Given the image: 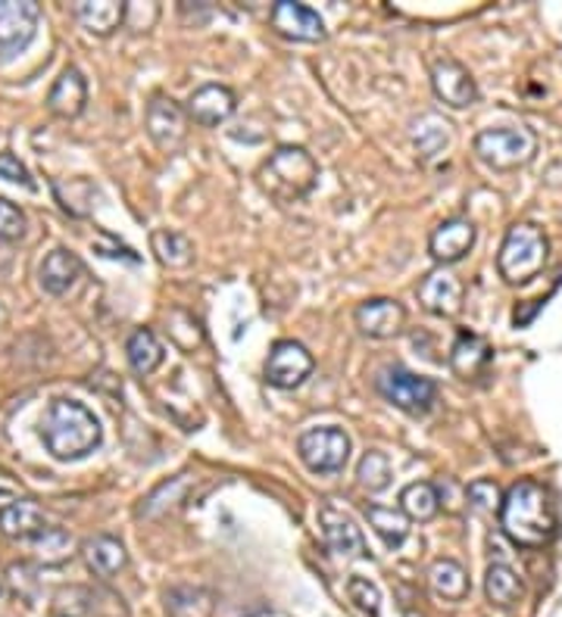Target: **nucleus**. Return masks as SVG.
<instances>
[{
    "label": "nucleus",
    "instance_id": "obj_1",
    "mask_svg": "<svg viewBox=\"0 0 562 617\" xmlns=\"http://www.w3.org/2000/svg\"><path fill=\"white\" fill-rule=\"evenodd\" d=\"M41 440L56 462H79L101 446L104 430L85 402L53 399L41 418Z\"/></svg>",
    "mask_w": 562,
    "mask_h": 617
},
{
    "label": "nucleus",
    "instance_id": "obj_2",
    "mask_svg": "<svg viewBox=\"0 0 562 617\" xmlns=\"http://www.w3.org/2000/svg\"><path fill=\"white\" fill-rule=\"evenodd\" d=\"M500 527H503V533L510 536L516 546H547L553 540V533H556V509H553L550 493H547L541 483H534V480L512 483L510 493L503 496Z\"/></svg>",
    "mask_w": 562,
    "mask_h": 617
},
{
    "label": "nucleus",
    "instance_id": "obj_3",
    "mask_svg": "<svg viewBox=\"0 0 562 617\" xmlns=\"http://www.w3.org/2000/svg\"><path fill=\"white\" fill-rule=\"evenodd\" d=\"M316 178L319 163L313 159V154L306 147H294V144H284L275 154H269V159L257 171L260 188L279 203L303 200L310 190L316 188Z\"/></svg>",
    "mask_w": 562,
    "mask_h": 617
},
{
    "label": "nucleus",
    "instance_id": "obj_4",
    "mask_svg": "<svg viewBox=\"0 0 562 617\" xmlns=\"http://www.w3.org/2000/svg\"><path fill=\"white\" fill-rule=\"evenodd\" d=\"M547 250H550V243H547L544 231L538 224H512L503 243H500L497 269H500L507 284H528L547 265Z\"/></svg>",
    "mask_w": 562,
    "mask_h": 617
},
{
    "label": "nucleus",
    "instance_id": "obj_5",
    "mask_svg": "<svg viewBox=\"0 0 562 617\" xmlns=\"http://www.w3.org/2000/svg\"><path fill=\"white\" fill-rule=\"evenodd\" d=\"M538 154V135L525 125L485 128L475 137V156L497 171H512L528 166Z\"/></svg>",
    "mask_w": 562,
    "mask_h": 617
},
{
    "label": "nucleus",
    "instance_id": "obj_6",
    "mask_svg": "<svg viewBox=\"0 0 562 617\" xmlns=\"http://www.w3.org/2000/svg\"><path fill=\"white\" fill-rule=\"evenodd\" d=\"M375 387L391 406H397L406 415H425L438 399V384L431 377H422L400 365L382 368L375 377Z\"/></svg>",
    "mask_w": 562,
    "mask_h": 617
},
{
    "label": "nucleus",
    "instance_id": "obj_7",
    "mask_svg": "<svg viewBox=\"0 0 562 617\" xmlns=\"http://www.w3.org/2000/svg\"><path fill=\"white\" fill-rule=\"evenodd\" d=\"M298 456L313 474H341L351 462V437L334 425L303 430L298 437Z\"/></svg>",
    "mask_w": 562,
    "mask_h": 617
},
{
    "label": "nucleus",
    "instance_id": "obj_8",
    "mask_svg": "<svg viewBox=\"0 0 562 617\" xmlns=\"http://www.w3.org/2000/svg\"><path fill=\"white\" fill-rule=\"evenodd\" d=\"M41 25V7L32 0H0V66L29 51Z\"/></svg>",
    "mask_w": 562,
    "mask_h": 617
},
{
    "label": "nucleus",
    "instance_id": "obj_9",
    "mask_svg": "<svg viewBox=\"0 0 562 617\" xmlns=\"http://www.w3.org/2000/svg\"><path fill=\"white\" fill-rule=\"evenodd\" d=\"M188 113H185V106H178L173 97H150L147 103V113H144V128H147V135L150 140L157 144L159 150H166V154H176L178 147L185 144V137H188Z\"/></svg>",
    "mask_w": 562,
    "mask_h": 617
},
{
    "label": "nucleus",
    "instance_id": "obj_10",
    "mask_svg": "<svg viewBox=\"0 0 562 617\" xmlns=\"http://www.w3.org/2000/svg\"><path fill=\"white\" fill-rule=\"evenodd\" d=\"M313 375V356L298 341H279L266 359V380L279 390H294Z\"/></svg>",
    "mask_w": 562,
    "mask_h": 617
},
{
    "label": "nucleus",
    "instance_id": "obj_11",
    "mask_svg": "<svg viewBox=\"0 0 562 617\" xmlns=\"http://www.w3.org/2000/svg\"><path fill=\"white\" fill-rule=\"evenodd\" d=\"M269 22L272 29L288 38V41H303V44H319L325 41V22L319 17L313 7L306 3H294V0H279L269 10Z\"/></svg>",
    "mask_w": 562,
    "mask_h": 617
},
{
    "label": "nucleus",
    "instance_id": "obj_12",
    "mask_svg": "<svg viewBox=\"0 0 562 617\" xmlns=\"http://www.w3.org/2000/svg\"><path fill=\"white\" fill-rule=\"evenodd\" d=\"M319 524H322L325 546L337 558H366L370 555L366 536L356 527V521H353L351 514L337 512L334 505H322L319 509Z\"/></svg>",
    "mask_w": 562,
    "mask_h": 617
},
{
    "label": "nucleus",
    "instance_id": "obj_13",
    "mask_svg": "<svg viewBox=\"0 0 562 617\" xmlns=\"http://www.w3.org/2000/svg\"><path fill=\"white\" fill-rule=\"evenodd\" d=\"M353 322L360 327V334H366L372 341H391L404 331L406 308L391 296H375L356 306Z\"/></svg>",
    "mask_w": 562,
    "mask_h": 617
},
{
    "label": "nucleus",
    "instance_id": "obj_14",
    "mask_svg": "<svg viewBox=\"0 0 562 617\" xmlns=\"http://www.w3.org/2000/svg\"><path fill=\"white\" fill-rule=\"evenodd\" d=\"M462 296H466L462 281H459L450 269H444V265L422 278L419 303L422 308H428L431 315H440V318H454V315H459V312H462Z\"/></svg>",
    "mask_w": 562,
    "mask_h": 617
},
{
    "label": "nucleus",
    "instance_id": "obj_15",
    "mask_svg": "<svg viewBox=\"0 0 562 617\" xmlns=\"http://www.w3.org/2000/svg\"><path fill=\"white\" fill-rule=\"evenodd\" d=\"M431 87H435L438 101L454 106V109H466L478 101V85H475L472 72L450 56H444L431 66Z\"/></svg>",
    "mask_w": 562,
    "mask_h": 617
},
{
    "label": "nucleus",
    "instance_id": "obj_16",
    "mask_svg": "<svg viewBox=\"0 0 562 617\" xmlns=\"http://www.w3.org/2000/svg\"><path fill=\"white\" fill-rule=\"evenodd\" d=\"M235 109H238V94L226 85L197 87L191 97H188V106H185L188 119L204 125V128L222 125V122L235 116Z\"/></svg>",
    "mask_w": 562,
    "mask_h": 617
},
{
    "label": "nucleus",
    "instance_id": "obj_17",
    "mask_svg": "<svg viewBox=\"0 0 562 617\" xmlns=\"http://www.w3.org/2000/svg\"><path fill=\"white\" fill-rule=\"evenodd\" d=\"M475 247V224L469 219H447L428 238V253L438 265H454L466 259Z\"/></svg>",
    "mask_w": 562,
    "mask_h": 617
},
{
    "label": "nucleus",
    "instance_id": "obj_18",
    "mask_svg": "<svg viewBox=\"0 0 562 617\" xmlns=\"http://www.w3.org/2000/svg\"><path fill=\"white\" fill-rule=\"evenodd\" d=\"M85 106H89V82H85L82 69L66 66L48 94V109L60 119H75L85 113Z\"/></svg>",
    "mask_w": 562,
    "mask_h": 617
},
{
    "label": "nucleus",
    "instance_id": "obj_19",
    "mask_svg": "<svg viewBox=\"0 0 562 617\" xmlns=\"http://www.w3.org/2000/svg\"><path fill=\"white\" fill-rule=\"evenodd\" d=\"M82 272H85L82 259L70 253L66 247H56L38 265V284H41V291L51 293V296H63V293H70L79 284Z\"/></svg>",
    "mask_w": 562,
    "mask_h": 617
},
{
    "label": "nucleus",
    "instance_id": "obj_20",
    "mask_svg": "<svg viewBox=\"0 0 562 617\" xmlns=\"http://www.w3.org/2000/svg\"><path fill=\"white\" fill-rule=\"evenodd\" d=\"M44 531H48V517L32 499H13V502L0 505V533L7 540L32 543Z\"/></svg>",
    "mask_w": 562,
    "mask_h": 617
},
{
    "label": "nucleus",
    "instance_id": "obj_21",
    "mask_svg": "<svg viewBox=\"0 0 562 617\" xmlns=\"http://www.w3.org/2000/svg\"><path fill=\"white\" fill-rule=\"evenodd\" d=\"M493 362L491 343L478 334H459L454 349H450V368L454 375H459L462 380H475V377L488 375Z\"/></svg>",
    "mask_w": 562,
    "mask_h": 617
},
{
    "label": "nucleus",
    "instance_id": "obj_22",
    "mask_svg": "<svg viewBox=\"0 0 562 617\" xmlns=\"http://www.w3.org/2000/svg\"><path fill=\"white\" fill-rule=\"evenodd\" d=\"M409 140H413L419 159H435L454 144V128L438 113H422L419 119L413 122V128H409Z\"/></svg>",
    "mask_w": 562,
    "mask_h": 617
},
{
    "label": "nucleus",
    "instance_id": "obj_23",
    "mask_svg": "<svg viewBox=\"0 0 562 617\" xmlns=\"http://www.w3.org/2000/svg\"><path fill=\"white\" fill-rule=\"evenodd\" d=\"M82 555H85V565L97 574V577H116V574H123L125 567H128V552H125L123 540H116V536H91L89 543L82 546Z\"/></svg>",
    "mask_w": 562,
    "mask_h": 617
},
{
    "label": "nucleus",
    "instance_id": "obj_24",
    "mask_svg": "<svg viewBox=\"0 0 562 617\" xmlns=\"http://www.w3.org/2000/svg\"><path fill=\"white\" fill-rule=\"evenodd\" d=\"M166 617H212L216 611V596H212L207 586H169L166 596Z\"/></svg>",
    "mask_w": 562,
    "mask_h": 617
},
{
    "label": "nucleus",
    "instance_id": "obj_25",
    "mask_svg": "<svg viewBox=\"0 0 562 617\" xmlns=\"http://www.w3.org/2000/svg\"><path fill=\"white\" fill-rule=\"evenodd\" d=\"M125 13H128V7L116 3V0H82V3H75V19L91 34H101V38L116 32L125 22Z\"/></svg>",
    "mask_w": 562,
    "mask_h": 617
},
{
    "label": "nucleus",
    "instance_id": "obj_26",
    "mask_svg": "<svg viewBox=\"0 0 562 617\" xmlns=\"http://www.w3.org/2000/svg\"><path fill=\"white\" fill-rule=\"evenodd\" d=\"M125 356H128L132 372L140 377L154 375L159 365H163V359H166L163 343L157 341V334H154L150 327H138V331L125 341Z\"/></svg>",
    "mask_w": 562,
    "mask_h": 617
},
{
    "label": "nucleus",
    "instance_id": "obj_27",
    "mask_svg": "<svg viewBox=\"0 0 562 617\" xmlns=\"http://www.w3.org/2000/svg\"><path fill=\"white\" fill-rule=\"evenodd\" d=\"M428 583H431L435 596L447 602H462L469 596V589H472L466 567L454 562V558H438L431 565V571H428Z\"/></svg>",
    "mask_w": 562,
    "mask_h": 617
},
{
    "label": "nucleus",
    "instance_id": "obj_28",
    "mask_svg": "<svg viewBox=\"0 0 562 617\" xmlns=\"http://www.w3.org/2000/svg\"><path fill=\"white\" fill-rule=\"evenodd\" d=\"M366 517H370V527L382 536L385 546H404L406 536H409V524H413L404 514V509H391V505L370 502V505H366Z\"/></svg>",
    "mask_w": 562,
    "mask_h": 617
},
{
    "label": "nucleus",
    "instance_id": "obj_29",
    "mask_svg": "<svg viewBox=\"0 0 562 617\" xmlns=\"http://www.w3.org/2000/svg\"><path fill=\"white\" fill-rule=\"evenodd\" d=\"M191 483H194L191 474H178V478H169L166 483H159L154 493L144 496L138 514L140 517H159V514L173 512V509H178V505L188 499Z\"/></svg>",
    "mask_w": 562,
    "mask_h": 617
},
{
    "label": "nucleus",
    "instance_id": "obj_30",
    "mask_svg": "<svg viewBox=\"0 0 562 617\" xmlns=\"http://www.w3.org/2000/svg\"><path fill=\"white\" fill-rule=\"evenodd\" d=\"M522 577L512 571L510 565H503V562H493L488 567V574H485V596L491 605L497 608H512L516 602L522 599Z\"/></svg>",
    "mask_w": 562,
    "mask_h": 617
},
{
    "label": "nucleus",
    "instance_id": "obj_31",
    "mask_svg": "<svg viewBox=\"0 0 562 617\" xmlns=\"http://www.w3.org/2000/svg\"><path fill=\"white\" fill-rule=\"evenodd\" d=\"M400 509L409 521H431V517H438L440 512V493L435 483H428V480H416V483H409L404 487V493H400Z\"/></svg>",
    "mask_w": 562,
    "mask_h": 617
},
{
    "label": "nucleus",
    "instance_id": "obj_32",
    "mask_svg": "<svg viewBox=\"0 0 562 617\" xmlns=\"http://www.w3.org/2000/svg\"><path fill=\"white\" fill-rule=\"evenodd\" d=\"M150 247H154V253L166 269H188L194 262V243L181 231L157 228L150 234Z\"/></svg>",
    "mask_w": 562,
    "mask_h": 617
},
{
    "label": "nucleus",
    "instance_id": "obj_33",
    "mask_svg": "<svg viewBox=\"0 0 562 617\" xmlns=\"http://www.w3.org/2000/svg\"><path fill=\"white\" fill-rule=\"evenodd\" d=\"M391 478H394V471H391V459H387L385 452H378V449H372L366 452L360 464H356V483L366 490V493H382L391 487Z\"/></svg>",
    "mask_w": 562,
    "mask_h": 617
},
{
    "label": "nucleus",
    "instance_id": "obj_34",
    "mask_svg": "<svg viewBox=\"0 0 562 617\" xmlns=\"http://www.w3.org/2000/svg\"><path fill=\"white\" fill-rule=\"evenodd\" d=\"M97 596L91 593L89 586H63L53 596L51 617H89L94 611Z\"/></svg>",
    "mask_w": 562,
    "mask_h": 617
},
{
    "label": "nucleus",
    "instance_id": "obj_35",
    "mask_svg": "<svg viewBox=\"0 0 562 617\" xmlns=\"http://www.w3.org/2000/svg\"><path fill=\"white\" fill-rule=\"evenodd\" d=\"M466 499H469V505H472L475 512L481 514H493L503 509V493H500V487L488 478L472 480V483L466 487Z\"/></svg>",
    "mask_w": 562,
    "mask_h": 617
},
{
    "label": "nucleus",
    "instance_id": "obj_36",
    "mask_svg": "<svg viewBox=\"0 0 562 617\" xmlns=\"http://www.w3.org/2000/svg\"><path fill=\"white\" fill-rule=\"evenodd\" d=\"M347 596L363 615L378 617V611H382V589L370 577H351L347 581Z\"/></svg>",
    "mask_w": 562,
    "mask_h": 617
},
{
    "label": "nucleus",
    "instance_id": "obj_37",
    "mask_svg": "<svg viewBox=\"0 0 562 617\" xmlns=\"http://www.w3.org/2000/svg\"><path fill=\"white\" fill-rule=\"evenodd\" d=\"M32 546L41 552V558L44 562H63L66 555H70V546H72V536L63 527H48V531L41 533L32 540Z\"/></svg>",
    "mask_w": 562,
    "mask_h": 617
},
{
    "label": "nucleus",
    "instance_id": "obj_38",
    "mask_svg": "<svg viewBox=\"0 0 562 617\" xmlns=\"http://www.w3.org/2000/svg\"><path fill=\"white\" fill-rule=\"evenodd\" d=\"M25 231H29L25 212L17 203H10L7 197H0V240L17 243V240L25 238Z\"/></svg>",
    "mask_w": 562,
    "mask_h": 617
},
{
    "label": "nucleus",
    "instance_id": "obj_39",
    "mask_svg": "<svg viewBox=\"0 0 562 617\" xmlns=\"http://www.w3.org/2000/svg\"><path fill=\"white\" fill-rule=\"evenodd\" d=\"M0 178H3V181H10V185H22V188L35 190L32 171L25 169V163H22L17 154H10V150H3V154H0Z\"/></svg>",
    "mask_w": 562,
    "mask_h": 617
},
{
    "label": "nucleus",
    "instance_id": "obj_40",
    "mask_svg": "<svg viewBox=\"0 0 562 617\" xmlns=\"http://www.w3.org/2000/svg\"><path fill=\"white\" fill-rule=\"evenodd\" d=\"M3 593H7V586H3V583H0V599H3Z\"/></svg>",
    "mask_w": 562,
    "mask_h": 617
}]
</instances>
